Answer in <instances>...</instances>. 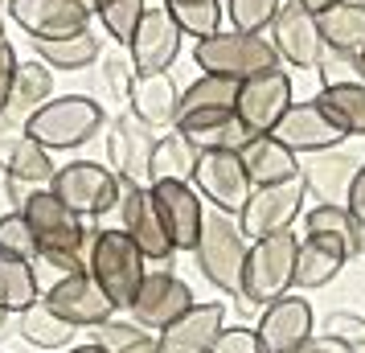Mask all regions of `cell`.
<instances>
[{
  "label": "cell",
  "mask_w": 365,
  "mask_h": 353,
  "mask_svg": "<svg viewBox=\"0 0 365 353\" xmlns=\"http://www.w3.org/2000/svg\"><path fill=\"white\" fill-rule=\"evenodd\" d=\"M283 0H226V29L238 34H267Z\"/></svg>",
  "instance_id": "37"
},
{
  "label": "cell",
  "mask_w": 365,
  "mask_h": 353,
  "mask_svg": "<svg viewBox=\"0 0 365 353\" xmlns=\"http://www.w3.org/2000/svg\"><path fill=\"white\" fill-rule=\"evenodd\" d=\"M357 168H361V160L349 156V152H341V148L308 152V156H299V181H304V193H312L316 202L345 205Z\"/></svg>",
  "instance_id": "23"
},
{
  "label": "cell",
  "mask_w": 365,
  "mask_h": 353,
  "mask_svg": "<svg viewBox=\"0 0 365 353\" xmlns=\"http://www.w3.org/2000/svg\"><path fill=\"white\" fill-rule=\"evenodd\" d=\"M86 271L107 292V300L115 304L119 312H128L135 304V296H140L144 280H148V259L115 226V230H95V242H91V255H86Z\"/></svg>",
  "instance_id": "1"
},
{
  "label": "cell",
  "mask_w": 365,
  "mask_h": 353,
  "mask_svg": "<svg viewBox=\"0 0 365 353\" xmlns=\"http://www.w3.org/2000/svg\"><path fill=\"white\" fill-rule=\"evenodd\" d=\"M103 78H107V86H111V95L115 99H132V86H135V78H140V70L132 66V58H128V50L123 53H107L103 58Z\"/></svg>",
  "instance_id": "41"
},
{
  "label": "cell",
  "mask_w": 365,
  "mask_h": 353,
  "mask_svg": "<svg viewBox=\"0 0 365 353\" xmlns=\"http://www.w3.org/2000/svg\"><path fill=\"white\" fill-rule=\"evenodd\" d=\"M267 37H271V46H275V53H279V62H287V66L316 70L320 62H324L320 21H316V13H308L304 4H296V0H283V9L275 13Z\"/></svg>",
  "instance_id": "14"
},
{
  "label": "cell",
  "mask_w": 365,
  "mask_h": 353,
  "mask_svg": "<svg viewBox=\"0 0 365 353\" xmlns=\"http://www.w3.org/2000/svg\"><path fill=\"white\" fill-rule=\"evenodd\" d=\"M0 255L25 259V263H37V259H41V242H37V235L29 230V222L21 218V210L0 214Z\"/></svg>",
  "instance_id": "38"
},
{
  "label": "cell",
  "mask_w": 365,
  "mask_h": 353,
  "mask_svg": "<svg viewBox=\"0 0 365 353\" xmlns=\"http://www.w3.org/2000/svg\"><path fill=\"white\" fill-rule=\"evenodd\" d=\"M292 103H296L292 99V74L275 66V70H267V74H255L247 83H238V107H234V116H238V123L250 135H271L275 123L287 116Z\"/></svg>",
  "instance_id": "12"
},
{
  "label": "cell",
  "mask_w": 365,
  "mask_h": 353,
  "mask_svg": "<svg viewBox=\"0 0 365 353\" xmlns=\"http://www.w3.org/2000/svg\"><path fill=\"white\" fill-rule=\"evenodd\" d=\"M189 140H193L201 152H210V148H230V152H238V148H242V144L250 140V132L242 128V123H238V116H234V119H226V123H217V128L193 132Z\"/></svg>",
  "instance_id": "40"
},
{
  "label": "cell",
  "mask_w": 365,
  "mask_h": 353,
  "mask_svg": "<svg viewBox=\"0 0 365 353\" xmlns=\"http://www.w3.org/2000/svg\"><path fill=\"white\" fill-rule=\"evenodd\" d=\"M119 353H160V341H156L152 333H144L140 341H132L128 349H119Z\"/></svg>",
  "instance_id": "48"
},
{
  "label": "cell",
  "mask_w": 365,
  "mask_h": 353,
  "mask_svg": "<svg viewBox=\"0 0 365 353\" xmlns=\"http://www.w3.org/2000/svg\"><path fill=\"white\" fill-rule=\"evenodd\" d=\"M320 333L345 341L353 353H365V317H357V312H329Z\"/></svg>",
  "instance_id": "42"
},
{
  "label": "cell",
  "mask_w": 365,
  "mask_h": 353,
  "mask_svg": "<svg viewBox=\"0 0 365 353\" xmlns=\"http://www.w3.org/2000/svg\"><path fill=\"white\" fill-rule=\"evenodd\" d=\"M299 353H353V349H349L345 341L329 337V333H312V337H308V345H304Z\"/></svg>",
  "instance_id": "46"
},
{
  "label": "cell",
  "mask_w": 365,
  "mask_h": 353,
  "mask_svg": "<svg viewBox=\"0 0 365 353\" xmlns=\"http://www.w3.org/2000/svg\"><path fill=\"white\" fill-rule=\"evenodd\" d=\"M9 17L25 29L29 41H58V37L86 34L95 9L91 0H9Z\"/></svg>",
  "instance_id": "11"
},
{
  "label": "cell",
  "mask_w": 365,
  "mask_h": 353,
  "mask_svg": "<svg viewBox=\"0 0 365 353\" xmlns=\"http://www.w3.org/2000/svg\"><path fill=\"white\" fill-rule=\"evenodd\" d=\"M0 46H9V34H4V21H0Z\"/></svg>",
  "instance_id": "52"
},
{
  "label": "cell",
  "mask_w": 365,
  "mask_h": 353,
  "mask_svg": "<svg viewBox=\"0 0 365 353\" xmlns=\"http://www.w3.org/2000/svg\"><path fill=\"white\" fill-rule=\"evenodd\" d=\"M304 226H308V235H332V238H341V242H345V251H349V259L365 251V230L357 226V218L349 214L345 205L316 202L312 210L304 214Z\"/></svg>",
  "instance_id": "35"
},
{
  "label": "cell",
  "mask_w": 365,
  "mask_h": 353,
  "mask_svg": "<svg viewBox=\"0 0 365 353\" xmlns=\"http://www.w3.org/2000/svg\"><path fill=\"white\" fill-rule=\"evenodd\" d=\"M181 41H185L181 25L168 17L165 4H148L132 41H128V58L140 74H168L173 62L181 58Z\"/></svg>",
  "instance_id": "13"
},
{
  "label": "cell",
  "mask_w": 365,
  "mask_h": 353,
  "mask_svg": "<svg viewBox=\"0 0 365 353\" xmlns=\"http://www.w3.org/2000/svg\"><path fill=\"white\" fill-rule=\"evenodd\" d=\"M41 300L50 304L62 320H70L74 329H95L103 320H111L119 312L115 304L107 300V292L95 284L91 271H74V275H53V284L46 287Z\"/></svg>",
  "instance_id": "15"
},
{
  "label": "cell",
  "mask_w": 365,
  "mask_h": 353,
  "mask_svg": "<svg viewBox=\"0 0 365 353\" xmlns=\"http://www.w3.org/2000/svg\"><path fill=\"white\" fill-rule=\"evenodd\" d=\"M316 99L349 135H365V78H329Z\"/></svg>",
  "instance_id": "29"
},
{
  "label": "cell",
  "mask_w": 365,
  "mask_h": 353,
  "mask_svg": "<svg viewBox=\"0 0 365 353\" xmlns=\"http://www.w3.org/2000/svg\"><path fill=\"white\" fill-rule=\"evenodd\" d=\"M66 353H107V349H99V345H91V341H86V345H70Z\"/></svg>",
  "instance_id": "50"
},
{
  "label": "cell",
  "mask_w": 365,
  "mask_h": 353,
  "mask_svg": "<svg viewBox=\"0 0 365 353\" xmlns=\"http://www.w3.org/2000/svg\"><path fill=\"white\" fill-rule=\"evenodd\" d=\"M201 160V148L189 140L185 132H165L156 140V152H152V185L156 181H193Z\"/></svg>",
  "instance_id": "30"
},
{
  "label": "cell",
  "mask_w": 365,
  "mask_h": 353,
  "mask_svg": "<svg viewBox=\"0 0 365 353\" xmlns=\"http://www.w3.org/2000/svg\"><path fill=\"white\" fill-rule=\"evenodd\" d=\"M50 99H53V70L37 58H21L17 78H13V99H9L4 116L17 119V123H29L34 111H41Z\"/></svg>",
  "instance_id": "28"
},
{
  "label": "cell",
  "mask_w": 365,
  "mask_h": 353,
  "mask_svg": "<svg viewBox=\"0 0 365 353\" xmlns=\"http://www.w3.org/2000/svg\"><path fill=\"white\" fill-rule=\"evenodd\" d=\"M193 62L201 66V74H217V78H234L247 83L255 74L279 66V53L271 46L267 34H238V29H222L214 37L193 41Z\"/></svg>",
  "instance_id": "4"
},
{
  "label": "cell",
  "mask_w": 365,
  "mask_h": 353,
  "mask_svg": "<svg viewBox=\"0 0 365 353\" xmlns=\"http://www.w3.org/2000/svg\"><path fill=\"white\" fill-rule=\"evenodd\" d=\"M275 140L287 144L296 156H308V152H329V148H341L349 140V132L336 123V119L320 107V99H304V103H292L287 116L275 123Z\"/></svg>",
  "instance_id": "18"
},
{
  "label": "cell",
  "mask_w": 365,
  "mask_h": 353,
  "mask_svg": "<svg viewBox=\"0 0 365 353\" xmlns=\"http://www.w3.org/2000/svg\"><path fill=\"white\" fill-rule=\"evenodd\" d=\"M107 123L103 103L86 99V95H53L41 111H34V119L25 123L37 144H46L50 152H74L91 144L99 128Z\"/></svg>",
  "instance_id": "5"
},
{
  "label": "cell",
  "mask_w": 365,
  "mask_h": 353,
  "mask_svg": "<svg viewBox=\"0 0 365 353\" xmlns=\"http://www.w3.org/2000/svg\"><path fill=\"white\" fill-rule=\"evenodd\" d=\"M21 218L29 222V230L37 235L41 255H53V251H83V255H91L95 235L86 230V222L78 218V214H74V210H70L50 185L29 193V202L21 205Z\"/></svg>",
  "instance_id": "6"
},
{
  "label": "cell",
  "mask_w": 365,
  "mask_h": 353,
  "mask_svg": "<svg viewBox=\"0 0 365 353\" xmlns=\"http://www.w3.org/2000/svg\"><path fill=\"white\" fill-rule=\"evenodd\" d=\"M9 320H17V317H9V312H4V308H0V337L9 333Z\"/></svg>",
  "instance_id": "51"
},
{
  "label": "cell",
  "mask_w": 365,
  "mask_h": 353,
  "mask_svg": "<svg viewBox=\"0 0 365 353\" xmlns=\"http://www.w3.org/2000/svg\"><path fill=\"white\" fill-rule=\"evenodd\" d=\"M357 66H361V78H365V50H361V58H357Z\"/></svg>",
  "instance_id": "53"
},
{
  "label": "cell",
  "mask_w": 365,
  "mask_h": 353,
  "mask_svg": "<svg viewBox=\"0 0 365 353\" xmlns=\"http://www.w3.org/2000/svg\"><path fill=\"white\" fill-rule=\"evenodd\" d=\"M34 58L50 70H86L95 66V58H103V41L95 37V29L58 37V41H34Z\"/></svg>",
  "instance_id": "31"
},
{
  "label": "cell",
  "mask_w": 365,
  "mask_h": 353,
  "mask_svg": "<svg viewBox=\"0 0 365 353\" xmlns=\"http://www.w3.org/2000/svg\"><path fill=\"white\" fill-rule=\"evenodd\" d=\"M37 300H41V284H37L34 263L0 255V308H4L9 317H21V312L34 308Z\"/></svg>",
  "instance_id": "33"
},
{
  "label": "cell",
  "mask_w": 365,
  "mask_h": 353,
  "mask_svg": "<svg viewBox=\"0 0 365 353\" xmlns=\"http://www.w3.org/2000/svg\"><path fill=\"white\" fill-rule=\"evenodd\" d=\"M320 41H324V66H357V58L365 50V0H341L320 13Z\"/></svg>",
  "instance_id": "20"
},
{
  "label": "cell",
  "mask_w": 365,
  "mask_h": 353,
  "mask_svg": "<svg viewBox=\"0 0 365 353\" xmlns=\"http://www.w3.org/2000/svg\"><path fill=\"white\" fill-rule=\"evenodd\" d=\"M193 189L201 193V202L210 205V210H222V214L238 218L255 185H250V177H247V168H242V156H238V152L210 148V152H201V160H197Z\"/></svg>",
  "instance_id": "9"
},
{
  "label": "cell",
  "mask_w": 365,
  "mask_h": 353,
  "mask_svg": "<svg viewBox=\"0 0 365 353\" xmlns=\"http://www.w3.org/2000/svg\"><path fill=\"white\" fill-rule=\"evenodd\" d=\"M247 251H250V238L242 235L238 218L222 214V210H205L193 259H197L201 275H205L217 292L238 296V287H242V267H247Z\"/></svg>",
  "instance_id": "3"
},
{
  "label": "cell",
  "mask_w": 365,
  "mask_h": 353,
  "mask_svg": "<svg viewBox=\"0 0 365 353\" xmlns=\"http://www.w3.org/2000/svg\"><path fill=\"white\" fill-rule=\"evenodd\" d=\"M210 353H263V345H259V333L250 324H226Z\"/></svg>",
  "instance_id": "43"
},
{
  "label": "cell",
  "mask_w": 365,
  "mask_h": 353,
  "mask_svg": "<svg viewBox=\"0 0 365 353\" xmlns=\"http://www.w3.org/2000/svg\"><path fill=\"white\" fill-rule=\"evenodd\" d=\"M296 4H304L308 13H316V17H320L324 9H332V4H341V0H296Z\"/></svg>",
  "instance_id": "49"
},
{
  "label": "cell",
  "mask_w": 365,
  "mask_h": 353,
  "mask_svg": "<svg viewBox=\"0 0 365 353\" xmlns=\"http://www.w3.org/2000/svg\"><path fill=\"white\" fill-rule=\"evenodd\" d=\"M349 263V251L341 238L332 235H304L299 238V255H296V287L316 292V287H329L341 267Z\"/></svg>",
  "instance_id": "27"
},
{
  "label": "cell",
  "mask_w": 365,
  "mask_h": 353,
  "mask_svg": "<svg viewBox=\"0 0 365 353\" xmlns=\"http://www.w3.org/2000/svg\"><path fill=\"white\" fill-rule=\"evenodd\" d=\"M160 4L168 9V17L181 25V34L193 37V41L226 29V4L222 0H160Z\"/></svg>",
  "instance_id": "34"
},
{
  "label": "cell",
  "mask_w": 365,
  "mask_h": 353,
  "mask_svg": "<svg viewBox=\"0 0 365 353\" xmlns=\"http://www.w3.org/2000/svg\"><path fill=\"white\" fill-rule=\"evenodd\" d=\"M242 168H247L250 185H283V181H296L299 177V156L287 144H279L275 135H250L247 144L238 148Z\"/></svg>",
  "instance_id": "26"
},
{
  "label": "cell",
  "mask_w": 365,
  "mask_h": 353,
  "mask_svg": "<svg viewBox=\"0 0 365 353\" xmlns=\"http://www.w3.org/2000/svg\"><path fill=\"white\" fill-rule=\"evenodd\" d=\"M304 181H283V185H259L250 189L247 205H242V214H238V226H242V235L250 242H259V238H271V235H283V230H292L296 218L304 214Z\"/></svg>",
  "instance_id": "10"
},
{
  "label": "cell",
  "mask_w": 365,
  "mask_h": 353,
  "mask_svg": "<svg viewBox=\"0 0 365 353\" xmlns=\"http://www.w3.org/2000/svg\"><path fill=\"white\" fill-rule=\"evenodd\" d=\"M0 4H9V0H0Z\"/></svg>",
  "instance_id": "54"
},
{
  "label": "cell",
  "mask_w": 365,
  "mask_h": 353,
  "mask_svg": "<svg viewBox=\"0 0 365 353\" xmlns=\"http://www.w3.org/2000/svg\"><path fill=\"white\" fill-rule=\"evenodd\" d=\"M152 198H156V210H160V222H165L173 247L193 255L201 222H205V202H201V193L193 189V181H156L152 185Z\"/></svg>",
  "instance_id": "21"
},
{
  "label": "cell",
  "mask_w": 365,
  "mask_h": 353,
  "mask_svg": "<svg viewBox=\"0 0 365 353\" xmlns=\"http://www.w3.org/2000/svg\"><path fill=\"white\" fill-rule=\"evenodd\" d=\"M17 50L13 46H0V116L9 111V99H13V78H17Z\"/></svg>",
  "instance_id": "44"
},
{
  "label": "cell",
  "mask_w": 365,
  "mask_h": 353,
  "mask_svg": "<svg viewBox=\"0 0 365 353\" xmlns=\"http://www.w3.org/2000/svg\"><path fill=\"white\" fill-rule=\"evenodd\" d=\"M345 210L357 218V226L365 230V160H361V168H357V177H353V185H349Z\"/></svg>",
  "instance_id": "45"
},
{
  "label": "cell",
  "mask_w": 365,
  "mask_h": 353,
  "mask_svg": "<svg viewBox=\"0 0 365 353\" xmlns=\"http://www.w3.org/2000/svg\"><path fill=\"white\" fill-rule=\"evenodd\" d=\"M226 320H230V312L222 300H197L181 320H173L165 333H156L160 353H210L226 329Z\"/></svg>",
  "instance_id": "24"
},
{
  "label": "cell",
  "mask_w": 365,
  "mask_h": 353,
  "mask_svg": "<svg viewBox=\"0 0 365 353\" xmlns=\"http://www.w3.org/2000/svg\"><path fill=\"white\" fill-rule=\"evenodd\" d=\"M156 140L160 135L144 128L140 119L128 111V116L111 119L107 128V156H111V168L128 181H140V185H152V152H156Z\"/></svg>",
  "instance_id": "22"
},
{
  "label": "cell",
  "mask_w": 365,
  "mask_h": 353,
  "mask_svg": "<svg viewBox=\"0 0 365 353\" xmlns=\"http://www.w3.org/2000/svg\"><path fill=\"white\" fill-rule=\"evenodd\" d=\"M132 116L152 128L156 135L173 132V123H177V107H181V86L173 83V74H140L132 86Z\"/></svg>",
  "instance_id": "25"
},
{
  "label": "cell",
  "mask_w": 365,
  "mask_h": 353,
  "mask_svg": "<svg viewBox=\"0 0 365 353\" xmlns=\"http://www.w3.org/2000/svg\"><path fill=\"white\" fill-rule=\"evenodd\" d=\"M234 107H238V83L234 78H217V74H201L181 91V107H177V132L193 135L205 132V128H217L234 119Z\"/></svg>",
  "instance_id": "17"
},
{
  "label": "cell",
  "mask_w": 365,
  "mask_h": 353,
  "mask_svg": "<svg viewBox=\"0 0 365 353\" xmlns=\"http://www.w3.org/2000/svg\"><path fill=\"white\" fill-rule=\"evenodd\" d=\"M119 230L132 238L140 255L148 263H168L177 247L168 238L165 222H160V210H156V198H152V185H140V181H128L119 177Z\"/></svg>",
  "instance_id": "7"
},
{
  "label": "cell",
  "mask_w": 365,
  "mask_h": 353,
  "mask_svg": "<svg viewBox=\"0 0 365 353\" xmlns=\"http://www.w3.org/2000/svg\"><path fill=\"white\" fill-rule=\"evenodd\" d=\"M259 345L263 353H299L308 345V337L316 333V312L312 304L304 300V296H283V300L267 304L263 312H259Z\"/></svg>",
  "instance_id": "19"
},
{
  "label": "cell",
  "mask_w": 365,
  "mask_h": 353,
  "mask_svg": "<svg viewBox=\"0 0 365 353\" xmlns=\"http://www.w3.org/2000/svg\"><path fill=\"white\" fill-rule=\"evenodd\" d=\"M144 337V329L135 324V320H103V324H95L91 329V345H99V349L107 353H119V349H128L132 341H140Z\"/></svg>",
  "instance_id": "39"
},
{
  "label": "cell",
  "mask_w": 365,
  "mask_h": 353,
  "mask_svg": "<svg viewBox=\"0 0 365 353\" xmlns=\"http://www.w3.org/2000/svg\"><path fill=\"white\" fill-rule=\"evenodd\" d=\"M50 189L78 214V218H99L119 205V173L95 160H70L53 173Z\"/></svg>",
  "instance_id": "8"
},
{
  "label": "cell",
  "mask_w": 365,
  "mask_h": 353,
  "mask_svg": "<svg viewBox=\"0 0 365 353\" xmlns=\"http://www.w3.org/2000/svg\"><path fill=\"white\" fill-rule=\"evenodd\" d=\"M296 255H299L296 230H283V235L250 242L238 296H242L250 308H259V312H263L267 304L292 296V287H296Z\"/></svg>",
  "instance_id": "2"
},
{
  "label": "cell",
  "mask_w": 365,
  "mask_h": 353,
  "mask_svg": "<svg viewBox=\"0 0 365 353\" xmlns=\"http://www.w3.org/2000/svg\"><path fill=\"white\" fill-rule=\"evenodd\" d=\"M91 9H95V17H99L103 29L115 37L119 46H128L148 4L144 0H91Z\"/></svg>",
  "instance_id": "36"
},
{
  "label": "cell",
  "mask_w": 365,
  "mask_h": 353,
  "mask_svg": "<svg viewBox=\"0 0 365 353\" xmlns=\"http://www.w3.org/2000/svg\"><path fill=\"white\" fill-rule=\"evenodd\" d=\"M17 333L29 341V345H37V349H70V341H74V324L70 320H62L58 312H53L46 300H37L34 308H25L17 317Z\"/></svg>",
  "instance_id": "32"
},
{
  "label": "cell",
  "mask_w": 365,
  "mask_h": 353,
  "mask_svg": "<svg viewBox=\"0 0 365 353\" xmlns=\"http://www.w3.org/2000/svg\"><path fill=\"white\" fill-rule=\"evenodd\" d=\"M193 287L185 284L181 275H173V271H148V280L140 287V296L135 304L128 308V317L144 329V333H165L173 320H181L189 308H193Z\"/></svg>",
  "instance_id": "16"
},
{
  "label": "cell",
  "mask_w": 365,
  "mask_h": 353,
  "mask_svg": "<svg viewBox=\"0 0 365 353\" xmlns=\"http://www.w3.org/2000/svg\"><path fill=\"white\" fill-rule=\"evenodd\" d=\"M37 185H29V181H17V177H4V193H9V202H13V210H21V205L29 202V193H34Z\"/></svg>",
  "instance_id": "47"
}]
</instances>
